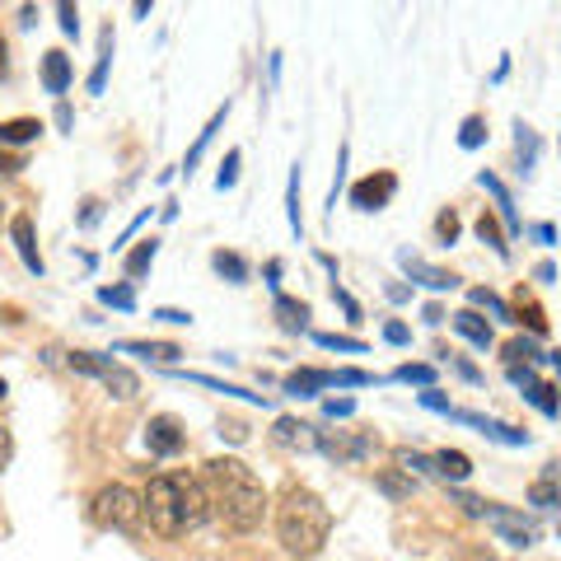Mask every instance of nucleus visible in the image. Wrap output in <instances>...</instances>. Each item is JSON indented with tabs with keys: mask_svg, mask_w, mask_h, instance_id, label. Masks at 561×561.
Wrapping results in <instances>:
<instances>
[{
	"mask_svg": "<svg viewBox=\"0 0 561 561\" xmlns=\"http://www.w3.org/2000/svg\"><path fill=\"white\" fill-rule=\"evenodd\" d=\"M202 486H206V501H210V515H216L230 534H253L262 529L267 519V486L257 482V472L243 463V459H210L202 463Z\"/></svg>",
	"mask_w": 561,
	"mask_h": 561,
	"instance_id": "f257e3e1",
	"label": "nucleus"
},
{
	"mask_svg": "<svg viewBox=\"0 0 561 561\" xmlns=\"http://www.w3.org/2000/svg\"><path fill=\"white\" fill-rule=\"evenodd\" d=\"M146 501V519L160 538H187L197 534L206 515H210V501H206V486L197 472L187 468H173V472H154L150 486L140 491Z\"/></svg>",
	"mask_w": 561,
	"mask_h": 561,
	"instance_id": "f03ea898",
	"label": "nucleus"
},
{
	"mask_svg": "<svg viewBox=\"0 0 561 561\" xmlns=\"http://www.w3.org/2000/svg\"><path fill=\"white\" fill-rule=\"evenodd\" d=\"M332 534V511L319 491L309 486H286L276 505V538L290 557H319Z\"/></svg>",
	"mask_w": 561,
	"mask_h": 561,
	"instance_id": "7ed1b4c3",
	"label": "nucleus"
},
{
	"mask_svg": "<svg viewBox=\"0 0 561 561\" xmlns=\"http://www.w3.org/2000/svg\"><path fill=\"white\" fill-rule=\"evenodd\" d=\"M90 519L99 524V529L136 534V529H140V519H146V501H140L127 482H113V486H103L99 496L90 501Z\"/></svg>",
	"mask_w": 561,
	"mask_h": 561,
	"instance_id": "20e7f679",
	"label": "nucleus"
},
{
	"mask_svg": "<svg viewBox=\"0 0 561 561\" xmlns=\"http://www.w3.org/2000/svg\"><path fill=\"white\" fill-rule=\"evenodd\" d=\"M70 370H80V375H94L103 389H108L117 402H131L140 393V379L127 370V365H117L113 356H94V351H70Z\"/></svg>",
	"mask_w": 561,
	"mask_h": 561,
	"instance_id": "39448f33",
	"label": "nucleus"
},
{
	"mask_svg": "<svg viewBox=\"0 0 561 561\" xmlns=\"http://www.w3.org/2000/svg\"><path fill=\"white\" fill-rule=\"evenodd\" d=\"M332 463L342 468H360L370 454L379 449V435L375 431H323V445H319Z\"/></svg>",
	"mask_w": 561,
	"mask_h": 561,
	"instance_id": "423d86ee",
	"label": "nucleus"
},
{
	"mask_svg": "<svg viewBox=\"0 0 561 561\" xmlns=\"http://www.w3.org/2000/svg\"><path fill=\"white\" fill-rule=\"evenodd\" d=\"M491 529L501 534V542H511V548H534L538 542V524L529 519V515H519V511H511V505H496V501H486V515H482Z\"/></svg>",
	"mask_w": 561,
	"mask_h": 561,
	"instance_id": "0eeeda50",
	"label": "nucleus"
},
{
	"mask_svg": "<svg viewBox=\"0 0 561 561\" xmlns=\"http://www.w3.org/2000/svg\"><path fill=\"white\" fill-rule=\"evenodd\" d=\"M505 375H511L515 389H524V402H534L542 416H557V412H561V389L542 383V379L529 370V365H505Z\"/></svg>",
	"mask_w": 561,
	"mask_h": 561,
	"instance_id": "6e6552de",
	"label": "nucleus"
},
{
	"mask_svg": "<svg viewBox=\"0 0 561 561\" xmlns=\"http://www.w3.org/2000/svg\"><path fill=\"white\" fill-rule=\"evenodd\" d=\"M187 445V431H183V421L179 416H150L146 421V449L154 454V459H173V454H183Z\"/></svg>",
	"mask_w": 561,
	"mask_h": 561,
	"instance_id": "1a4fd4ad",
	"label": "nucleus"
},
{
	"mask_svg": "<svg viewBox=\"0 0 561 561\" xmlns=\"http://www.w3.org/2000/svg\"><path fill=\"white\" fill-rule=\"evenodd\" d=\"M272 440L280 449H290V454H313V449L323 445V431L313 426V421H300V416H276Z\"/></svg>",
	"mask_w": 561,
	"mask_h": 561,
	"instance_id": "9d476101",
	"label": "nucleus"
},
{
	"mask_svg": "<svg viewBox=\"0 0 561 561\" xmlns=\"http://www.w3.org/2000/svg\"><path fill=\"white\" fill-rule=\"evenodd\" d=\"M393 192H398V179L383 169V173H370V179H360L356 187H351V206L356 210H383L393 202Z\"/></svg>",
	"mask_w": 561,
	"mask_h": 561,
	"instance_id": "9b49d317",
	"label": "nucleus"
},
{
	"mask_svg": "<svg viewBox=\"0 0 561 561\" xmlns=\"http://www.w3.org/2000/svg\"><path fill=\"white\" fill-rule=\"evenodd\" d=\"M398 267H402V272H408V276L416 280V286H426V290H454V286H459V276H454V272H445V267H435V262H426V257H416V253H408V249H402V253H398Z\"/></svg>",
	"mask_w": 561,
	"mask_h": 561,
	"instance_id": "f8f14e48",
	"label": "nucleus"
},
{
	"mask_svg": "<svg viewBox=\"0 0 561 561\" xmlns=\"http://www.w3.org/2000/svg\"><path fill=\"white\" fill-rule=\"evenodd\" d=\"M449 416L463 421V426H478L486 440H496V445H529V431L505 426V421H496V416H482V412H449Z\"/></svg>",
	"mask_w": 561,
	"mask_h": 561,
	"instance_id": "ddd939ff",
	"label": "nucleus"
},
{
	"mask_svg": "<svg viewBox=\"0 0 561 561\" xmlns=\"http://www.w3.org/2000/svg\"><path fill=\"white\" fill-rule=\"evenodd\" d=\"M10 239H14V249H20V262L33 272V276H47V262L38 253V243H33V220L28 216H14L10 220Z\"/></svg>",
	"mask_w": 561,
	"mask_h": 561,
	"instance_id": "4468645a",
	"label": "nucleus"
},
{
	"mask_svg": "<svg viewBox=\"0 0 561 561\" xmlns=\"http://www.w3.org/2000/svg\"><path fill=\"white\" fill-rule=\"evenodd\" d=\"M323 389H337V370H313V365H305V370L286 375V393H295V398H319Z\"/></svg>",
	"mask_w": 561,
	"mask_h": 561,
	"instance_id": "2eb2a0df",
	"label": "nucleus"
},
{
	"mask_svg": "<svg viewBox=\"0 0 561 561\" xmlns=\"http://www.w3.org/2000/svg\"><path fill=\"white\" fill-rule=\"evenodd\" d=\"M478 183L491 192V202H496V216L505 220V230H511V234H524V225H519V216H515V197H511V192H505V183L496 179V173H478Z\"/></svg>",
	"mask_w": 561,
	"mask_h": 561,
	"instance_id": "dca6fc26",
	"label": "nucleus"
},
{
	"mask_svg": "<svg viewBox=\"0 0 561 561\" xmlns=\"http://www.w3.org/2000/svg\"><path fill=\"white\" fill-rule=\"evenodd\" d=\"M449 323H454V332H459L463 342H472L478 351H486V346H491V323L482 319L478 309H459V313H454Z\"/></svg>",
	"mask_w": 561,
	"mask_h": 561,
	"instance_id": "f3484780",
	"label": "nucleus"
},
{
	"mask_svg": "<svg viewBox=\"0 0 561 561\" xmlns=\"http://www.w3.org/2000/svg\"><path fill=\"white\" fill-rule=\"evenodd\" d=\"M154 257H160V239H140L136 249L122 257V272H127V280H140V276H150Z\"/></svg>",
	"mask_w": 561,
	"mask_h": 561,
	"instance_id": "a211bd4d",
	"label": "nucleus"
},
{
	"mask_svg": "<svg viewBox=\"0 0 561 561\" xmlns=\"http://www.w3.org/2000/svg\"><path fill=\"white\" fill-rule=\"evenodd\" d=\"M43 90L47 94H66L70 90V57L66 51H47L43 57Z\"/></svg>",
	"mask_w": 561,
	"mask_h": 561,
	"instance_id": "6ab92c4d",
	"label": "nucleus"
},
{
	"mask_svg": "<svg viewBox=\"0 0 561 561\" xmlns=\"http://www.w3.org/2000/svg\"><path fill=\"white\" fill-rule=\"evenodd\" d=\"M468 309H478V313L486 309V313H491V319H496V323H515V309L505 305L496 290H486V286H472V290H468Z\"/></svg>",
	"mask_w": 561,
	"mask_h": 561,
	"instance_id": "aec40b11",
	"label": "nucleus"
},
{
	"mask_svg": "<svg viewBox=\"0 0 561 561\" xmlns=\"http://www.w3.org/2000/svg\"><path fill=\"white\" fill-rule=\"evenodd\" d=\"M117 351H122V356L160 360V365H179V356H183V346H173V342H122Z\"/></svg>",
	"mask_w": 561,
	"mask_h": 561,
	"instance_id": "412c9836",
	"label": "nucleus"
},
{
	"mask_svg": "<svg viewBox=\"0 0 561 561\" xmlns=\"http://www.w3.org/2000/svg\"><path fill=\"white\" fill-rule=\"evenodd\" d=\"M515 323H524V328L534 332V337H542V332H548V313L538 309V300H534V295L524 290V286H519V295H515Z\"/></svg>",
	"mask_w": 561,
	"mask_h": 561,
	"instance_id": "4be33fe9",
	"label": "nucleus"
},
{
	"mask_svg": "<svg viewBox=\"0 0 561 561\" xmlns=\"http://www.w3.org/2000/svg\"><path fill=\"white\" fill-rule=\"evenodd\" d=\"M43 122L38 117H10L0 122V146H28V140H38Z\"/></svg>",
	"mask_w": 561,
	"mask_h": 561,
	"instance_id": "5701e85b",
	"label": "nucleus"
},
{
	"mask_svg": "<svg viewBox=\"0 0 561 561\" xmlns=\"http://www.w3.org/2000/svg\"><path fill=\"white\" fill-rule=\"evenodd\" d=\"M276 323L286 332H305L309 328V305L305 300H290V295H276Z\"/></svg>",
	"mask_w": 561,
	"mask_h": 561,
	"instance_id": "b1692460",
	"label": "nucleus"
},
{
	"mask_svg": "<svg viewBox=\"0 0 561 561\" xmlns=\"http://www.w3.org/2000/svg\"><path fill=\"white\" fill-rule=\"evenodd\" d=\"M529 501L542 505V511H548V505H561V463H552V468L529 486Z\"/></svg>",
	"mask_w": 561,
	"mask_h": 561,
	"instance_id": "393cba45",
	"label": "nucleus"
},
{
	"mask_svg": "<svg viewBox=\"0 0 561 561\" xmlns=\"http://www.w3.org/2000/svg\"><path fill=\"white\" fill-rule=\"evenodd\" d=\"M435 468H440V478L445 482H463V478H472V459L463 449H440L435 454Z\"/></svg>",
	"mask_w": 561,
	"mask_h": 561,
	"instance_id": "a878e982",
	"label": "nucleus"
},
{
	"mask_svg": "<svg viewBox=\"0 0 561 561\" xmlns=\"http://www.w3.org/2000/svg\"><path fill=\"white\" fill-rule=\"evenodd\" d=\"M542 360H552V356H542V346L534 337H515V342H505V365H542Z\"/></svg>",
	"mask_w": 561,
	"mask_h": 561,
	"instance_id": "bb28decb",
	"label": "nucleus"
},
{
	"mask_svg": "<svg viewBox=\"0 0 561 561\" xmlns=\"http://www.w3.org/2000/svg\"><path fill=\"white\" fill-rule=\"evenodd\" d=\"M210 267H216V276L230 280V286H243V280H249V262H243L239 253L216 249V253H210Z\"/></svg>",
	"mask_w": 561,
	"mask_h": 561,
	"instance_id": "cd10ccee",
	"label": "nucleus"
},
{
	"mask_svg": "<svg viewBox=\"0 0 561 561\" xmlns=\"http://www.w3.org/2000/svg\"><path fill=\"white\" fill-rule=\"evenodd\" d=\"M515 154H519V173L529 179L538 164V136H534V127H524V122H515Z\"/></svg>",
	"mask_w": 561,
	"mask_h": 561,
	"instance_id": "c85d7f7f",
	"label": "nucleus"
},
{
	"mask_svg": "<svg viewBox=\"0 0 561 561\" xmlns=\"http://www.w3.org/2000/svg\"><path fill=\"white\" fill-rule=\"evenodd\" d=\"M478 239H482V243H486V249H491V253H496L501 262H505V257H511V243H505V234H501V220H496V216H491V210H482V216H478Z\"/></svg>",
	"mask_w": 561,
	"mask_h": 561,
	"instance_id": "c756f323",
	"label": "nucleus"
},
{
	"mask_svg": "<svg viewBox=\"0 0 561 561\" xmlns=\"http://www.w3.org/2000/svg\"><path fill=\"white\" fill-rule=\"evenodd\" d=\"M108 66H113V28H103L99 38V61L90 70V94H103V84H108Z\"/></svg>",
	"mask_w": 561,
	"mask_h": 561,
	"instance_id": "7c9ffc66",
	"label": "nucleus"
},
{
	"mask_svg": "<svg viewBox=\"0 0 561 561\" xmlns=\"http://www.w3.org/2000/svg\"><path fill=\"white\" fill-rule=\"evenodd\" d=\"M225 113H230V103H225V108H216V117L206 122V131H197V146L187 150V160H183V169H187V179H192V169H197V160H202V150L210 146V136L220 131V122H225Z\"/></svg>",
	"mask_w": 561,
	"mask_h": 561,
	"instance_id": "2f4dec72",
	"label": "nucleus"
},
{
	"mask_svg": "<svg viewBox=\"0 0 561 561\" xmlns=\"http://www.w3.org/2000/svg\"><path fill=\"white\" fill-rule=\"evenodd\" d=\"M313 342H319L323 351H351V356H365V342L346 337V332H313Z\"/></svg>",
	"mask_w": 561,
	"mask_h": 561,
	"instance_id": "473e14b6",
	"label": "nucleus"
},
{
	"mask_svg": "<svg viewBox=\"0 0 561 561\" xmlns=\"http://www.w3.org/2000/svg\"><path fill=\"white\" fill-rule=\"evenodd\" d=\"M379 491H383V496H412L416 478H402L398 468H389V472H379Z\"/></svg>",
	"mask_w": 561,
	"mask_h": 561,
	"instance_id": "72a5a7b5",
	"label": "nucleus"
},
{
	"mask_svg": "<svg viewBox=\"0 0 561 561\" xmlns=\"http://www.w3.org/2000/svg\"><path fill=\"white\" fill-rule=\"evenodd\" d=\"M99 300L108 305V309L131 313V309H136V290H131V286H103V290H99Z\"/></svg>",
	"mask_w": 561,
	"mask_h": 561,
	"instance_id": "f704fd0d",
	"label": "nucleus"
},
{
	"mask_svg": "<svg viewBox=\"0 0 561 561\" xmlns=\"http://www.w3.org/2000/svg\"><path fill=\"white\" fill-rule=\"evenodd\" d=\"M393 379H402V383H421V389H431V383H435V365H398V370H393Z\"/></svg>",
	"mask_w": 561,
	"mask_h": 561,
	"instance_id": "c9c22d12",
	"label": "nucleus"
},
{
	"mask_svg": "<svg viewBox=\"0 0 561 561\" xmlns=\"http://www.w3.org/2000/svg\"><path fill=\"white\" fill-rule=\"evenodd\" d=\"M286 210H290V230L300 234L305 225H300V164H295V173H290V187H286Z\"/></svg>",
	"mask_w": 561,
	"mask_h": 561,
	"instance_id": "e433bc0d",
	"label": "nucleus"
},
{
	"mask_svg": "<svg viewBox=\"0 0 561 561\" xmlns=\"http://www.w3.org/2000/svg\"><path fill=\"white\" fill-rule=\"evenodd\" d=\"M486 140V122L482 117H463V127H459V146L463 150H478Z\"/></svg>",
	"mask_w": 561,
	"mask_h": 561,
	"instance_id": "4c0bfd02",
	"label": "nucleus"
},
{
	"mask_svg": "<svg viewBox=\"0 0 561 561\" xmlns=\"http://www.w3.org/2000/svg\"><path fill=\"white\" fill-rule=\"evenodd\" d=\"M459 230H463V225H459V216H454V206L435 216V239H440V243H454V239H459Z\"/></svg>",
	"mask_w": 561,
	"mask_h": 561,
	"instance_id": "58836bf2",
	"label": "nucleus"
},
{
	"mask_svg": "<svg viewBox=\"0 0 561 561\" xmlns=\"http://www.w3.org/2000/svg\"><path fill=\"white\" fill-rule=\"evenodd\" d=\"M239 160H243L239 150L225 154V164H220V173H216V187H220V192H230V187L239 183Z\"/></svg>",
	"mask_w": 561,
	"mask_h": 561,
	"instance_id": "ea45409f",
	"label": "nucleus"
},
{
	"mask_svg": "<svg viewBox=\"0 0 561 561\" xmlns=\"http://www.w3.org/2000/svg\"><path fill=\"white\" fill-rule=\"evenodd\" d=\"M57 24H61L66 38H76V33H80V10H76V5H66V0H61V5H57Z\"/></svg>",
	"mask_w": 561,
	"mask_h": 561,
	"instance_id": "a19ab883",
	"label": "nucleus"
},
{
	"mask_svg": "<svg viewBox=\"0 0 561 561\" xmlns=\"http://www.w3.org/2000/svg\"><path fill=\"white\" fill-rule=\"evenodd\" d=\"M383 342H389V346H408L412 342V328L408 323H383Z\"/></svg>",
	"mask_w": 561,
	"mask_h": 561,
	"instance_id": "79ce46f5",
	"label": "nucleus"
},
{
	"mask_svg": "<svg viewBox=\"0 0 561 561\" xmlns=\"http://www.w3.org/2000/svg\"><path fill=\"white\" fill-rule=\"evenodd\" d=\"M323 412H328L332 421H346L351 412H356V402H351V398H328V402H323Z\"/></svg>",
	"mask_w": 561,
	"mask_h": 561,
	"instance_id": "37998d69",
	"label": "nucleus"
},
{
	"mask_svg": "<svg viewBox=\"0 0 561 561\" xmlns=\"http://www.w3.org/2000/svg\"><path fill=\"white\" fill-rule=\"evenodd\" d=\"M421 408H431V412H445V416L454 412V408H449V398H445L440 389H426V393H421Z\"/></svg>",
	"mask_w": 561,
	"mask_h": 561,
	"instance_id": "c03bdc74",
	"label": "nucleus"
},
{
	"mask_svg": "<svg viewBox=\"0 0 561 561\" xmlns=\"http://www.w3.org/2000/svg\"><path fill=\"white\" fill-rule=\"evenodd\" d=\"M332 300H337V305L346 309V319H356V323H360V305H356V300H351V295H346V290L337 286V280H332Z\"/></svg>",
	"mask_w": 561,
	"mask_h": 561,
	"instance_id": "a18cd8bd",
	"label": "nucleus"
},
{
	"mask_svg": "<svg viewBox=\"0 0 561 561\" xmlns=\"http://www.w3.org/2000/svg\"><path fill=\"white\" fill-rule=\"evenodd\" d=\"M449 365H454V375H459V379L482 383V370H478V365H468V360H459V356H449Z\"/></svg>",
	"mask_w": 561,
	"mask_h": 561,
	"instance_id": "49530a36",
	"label": "nucleus"
},
{
	"mask_svg": "<svg viewBox=\"0 0 561 561\" xmlns=\"http://www.w3.org/2000/svg\"><path fill=\"white\" fill-rule=\"evenodd\" d=\"M154 319H160V323H192V313H183V309H154Z\"/></svg>",
	"mask_w": 561,
	"mask_h": 561,
	"instance_id": "de8ad7c7",
	"label": "nucleus"
},
{
	"mask_svg": "<svg viewBox=\"0 0 561 561\" xmlns=\"http://www.w3.org/2000/svg\"><path fill=\"white\" fill-rule=\"evenodd\" d=\"M10 454H14V440H10V431L0 426V472H5V463H10Z\"/></svg>",
	"mask_w": 561,
	"mask_h": 561,
	"instance_id": "09e8293b",
	"label": "nucleus"
},
{
	"mask_svg": "<svg viewBox=\"0 0 561 561\" xmlns=\"http://www.w3.org/2000/svg\"><path fill=\"white\" fill-rule=\"evenodd\" d=\"M20 169H24L20 154H5V150H0V173H20Z\"/></svg>",
	"mask_w": 561,
	"mask_h": 561,
	"instance_id": "8fccbe9b",
	"label": "nucleus"
},
{
	"mask_svg": "<svg viewBox=\"0 0 561 561\" xmlns=\"http://www.w3.org/2000/svg\"><path fill=\"white\" fill-rule=\"evenodd\" d=\"M146 220H150V210H140V216H136V220L127 225V230H122V239H117V249H122V243H127V239H131V234L140 230V225H146Z\"/></svg>",
	"mask_w": 561,
	"mask_h": 561,
	"instance_id": "3c124183",
	"label": "nucleus"
},
{
	"mask_svg": "<svg viewBox=\"0 0 561 561\" xmlns=\"http://www.w3.org/2000/svg\"><path fill=\"white\" fill-rule=\"evenodd\" d=\"M538 243H557V230H552V225H534V230H529Z\"/></svg>",
	"mask_w": 561,
	"mask_h": 561,
	"instance_id": "603ef678",
	"label": "nucleus"
},
{
	"mask_svg": "<svg viewBox=\"0 0 561 561\" xmlns=\"http://www.w3.org/2000/svg\"><path fill=\"white\" fill-rule=\"evenodd\" d=\"M220 435H230V440H243V435H249V431H243L239 421H225V426H220Z\"/></svg>",
	"mask_w": 561,
	"mask_h": 561,
	"instance_id": "864d4df0",
	"label": "nucleus"
},
{
	"mask_svg": "<svg viewBox=\"0 0 561 561\" xmlns=\"http://www.w3.org/2000/svg\"><path fill=\"white\" fill-rule=\"evenodd\" d=\"M99 220V202H84V210H80V225H94Z\"/></svg>",
	"mask_w": 561,
	"mask_h": 561,
	"instance_id": "5fc2aeb1",
	"label": "nucleus"
},
{
	"mask_svg": "<svg viewBox=\"0 0 561 561\" xmlns=\"http://www.w3.org/2000/svg\"><path fill=\"white\" fill-rule=\"evenodd\" d=\"M534 276H538V280H557V267H552V262H538Z\"/></svg>",
	"mask_w": 561,
	"mask_h": 561,
	"instance_id": "6e6d98bb",
	"label": "nucleus"
},
{
	"mask_svg": "<svg viewBox=\"0 0 561 561\" xmlns=\"http://www.w3.org/2000/svg\"><path fill=\"white\" fill-rule=\"evenodd\" d=\"M389 300L402 305V300H412V290H408V286H389Z\"/></svg>",
	"mask_w": 561,
	"mask_h": 561,
	"instance_id": "4d7b16f0",
	"label": "nucleus"
},
{
	"mask_svg": "<svg viewBox=\"0 0 561 561\" xmlns=\"http://www.w3.org/2000/svg\"><path fill=\"white\" fill-rule=\"evenodd\" d=\"M426 323H445V309L440 305H426Z\"/></svg>",
	"mask_w": 561,
	"mask_h": 561,
	"instance_id": "13d9d810",
	"label": "nucleus"
},
{
	"mask_svg": "<svg viewBox=\"0 0 561 561\" xmlns=\"http://www.w3.org/2000/svg\"><path fill=\"white\" fill-rule=\"evenodd\" d=\"M552 365H557V379H561V351H552ZM557 389H561V383H557Z\"/></svg>",
	"mask_w": 561,
	"mask_h": 561,
	"instance_id": "bf43d9fd",
	"label": "nucleus"
},
{
	"mask_svg": "<svg viewBox=\"0 0 561 561\" xmlns=\"http://www.w3.org/2000/svg\"><path fill=\"white\" fill-rule=\"evenodd\" d=\"M0 70H5V43H0Z\"/></svg>",
	"mask_w": 561,
	"mask_h": 561,
	"instance_id": "052dcab7",
	"label": "nucleus"
},
{
	"mask_svg": "<svg viewBox=\"0 0 561 561\" xmlns=\"http://www.w3.org/2000/svg\"><path fill=\"white\" fill-rule=\"evenodd\" d=\"M5 393H10V389H5V379H0V402H5Z\"/></svg>",
	"mask_w": 561,
	"mask_h": 561,
	"instance_id": "680f3d73",
	"label": "nucleus"
},
{
	"mask_svg": "<svg viewBox=\"0 0 561 561\" xmlns=\"http://www.w3.org/2000/svg\"><path fill=\"white\" fill-rule=\"evenodd\" d=\"M557 534H561V515H557Z\"/></svg>",
	"mask_w": 561,
	"mask_h": 561,
	"instance_id": "e2e57ef3",
	"label": "nucleus"
}]
</instances>
